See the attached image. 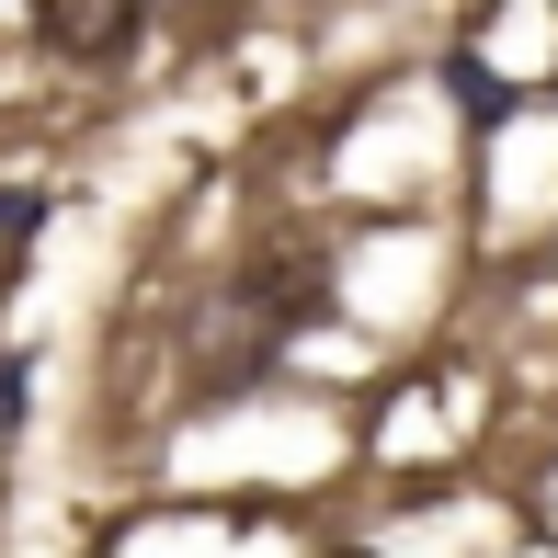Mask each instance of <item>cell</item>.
Instances as JSON below:
<instances>
[{"instance_id": "4", "label": "cell", "mask_w": 558, "mask_h": 558, "mask_svg": "<svg viewBox=\"0 0 558 558\" xmlns=\"http://www.w3.org/2000/svg\"><path fill=\"white\" fill-rule=\"evenodd\" d=\"M445 92H456V104H468L478 125H501V114H513V81H490L478 58H445Z\"/></svg>"}, {"instance_id": "5", "label": "cell", "mask_w": 558, "mask_h": 558, "mask_svg": "<svg viewBox=\"0 0 558 558\" xmlns=\"http://www.w3.org/2000/svg\"><path fill=\"white\" fill-rule=\"evenodd\" d=\"M23 434V353H0V445Z\"/></svg>"}, {"instance_id": "6", "label": "cell", "mask_w": 558, "mask_h": 558, "mask_svg": "<svg viewBox=\"0 0 558 558\" xmlns=\"http://www.w3.org/2000/svg\"><path fill=\"white\" fill-rule=\"evenodd\" d=\"M331 558H376V547H331Z\"/></svg>"}, {"instance_id": "2", "label": "cell", "mask_w": 558, "mask_h": 558, "mask_svg": "<svg viewBox=\"0 0 558 558\" xmlns=\"http://www.w3.org/2000/svg\"><path fill=\"white\" fill-rule=\"evenodd\" d=\"M137 35H148L137 0H35V46L69 58V69H125Z\"/></svg>"}, {"instance_id": "3", "label": "cell", "mask_w": 558, "mask_h": 558, "mask_svg": "<svg viewBox=\"0 0 558 558\" xmlns=\"http://www.w3.org/2000/svg\"><path fill=\"white\" fill-rule=\"evenodd\" d=\"M35 228H46V194H35V183H12V194H0V286L23 274V251H35Z\"/></svg>"}, {"instance_id": "1", "label": "cell", "mask_w": 558, "mask_h": 558, "mask_svg": "<svg viewBox=\"0 0 558 558\" xmlns=\"http://www.w3.org/2000/svg\"><path fill=\"white\" fill-rule=\"evenodd\" d=\"M308 319H331V251H319V240H263L240 274H228V308H217V331H240L228 388H240V376H263L274 353L308 331Z\"/></svg>"}]
</instances>
